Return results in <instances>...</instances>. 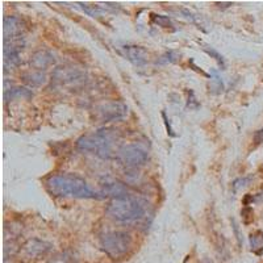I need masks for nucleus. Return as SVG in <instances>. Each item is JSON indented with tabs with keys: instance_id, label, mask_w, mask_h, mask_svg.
<instances>
[{
	"instance_id": "f257e3e1",
	"label": "nucleus",
	"mask_w": 263,
	"mask_h": 263,
	"mask_svg": "<svg viewBox=\"0 0 263 263\" xmlns=\"http://www.w3.org/2000/svg\"><path fill=\"white\" fill-rule=\"evenodd\" d=\"M46 189L53 196L78 197V199H100L99 192L91 190L83 178L75 174L51 175L45 182Z\"/></svg>"
},
{
	"instance_id": "f03ea898",
	"label": "nucleus",
	"mask_w": 263,
	"mask_h": 263,
	"mask_svg": "<svg viewBox=\"0 0 263 263\" xmlns=\"http://www.w3.org/2000/svg\"><path fill=\"white\" fill-rule=\"evenodd\" d=\"M120 136L117 130L109 128H102L99 130L82 136L77 141V147L81 152L96 153L100 158L109 159L116 154L114 153L115 145L119 141Z\"/></svg>"
},
{
	"instance_id": "7ed1b4c3",
	"label": "nucleus",
	"mask_w": 263,
	"mask_h": 263,
	"mask_svg": "<svg viewBox=\"0 0 263 263\" xmlns=\"http://www.w3.org/2000/svg\"><path fill=\"white\" fill-rule=\"evenodd\" d=\"M147 212V203L137 196L115 199L107 205V213L109 217L120 222H133L144 218Z\"/></svg>"
},
{
	"instance_id": "20e7f679",
	"label": "nucleus",
	"mask_w": 263,
	"mask_h": 263,
	"mask_svg": "<svg viewBox=\"0 0 263 263\" xmlns=\"http://www.w3.org/2000/svg\"><path fill=\"white\" fill-rule=\"evenodd\" d=\"M100 246L108 257H111L112 259H119L132 250L133 237L124 230L108 232L100 237Z\"/></svg>"
},
{
	"instance_id": "39448f33",
	"label": "nucleus",
	"mask_w": 263,
	"mask_h": 263,
	"mask_svg": "<svg viewBox=\"0 0 263 263\" xmlns=\"http://www.w3.org/2000/svg\"><path fill=\"white\" fill-rule=\"evenodd\" d=\"M128 105L120 100L103 103L93 109L95 119L102 123H115L124 120L128 116Z\"/></svg>"
},
{
	"instance_id": "423d86ee",
	"label": "nucleus",
	"mask_w": 263,
	"mask_h": 263,
	"mask_svg": "<svg viewBox=\"0 0 263 263\" xmlns=\"http://www.w3.org/2000/svg\"><path fill=\"white\" fill-rule=\"evenodd\" d=\"M116 158L125 167L136 168L146 163L147 153L138 145H124L117 150Z\"/></svg>"
},
{
	"instance_id": "0eeeda50",
	"label": "nucleus",
	"mask_w": 263,
	"mask_h": 263,
	"mask_svg": "<svg viewBox=\"0 0 263 263\" xmlns=\"http://www.w3.org/2000/svg\"><path fill=\"white\" fill-rule=\"evenodd\" d=\"M51 78L61 86L75 87L83 84L87 79V75L83 70L78 67H58L54 70Z\"/></svg>"
},
{
	"instance_id": "6e6552de",
	"label": "nucleus",
	"mask_w": 263,
	"mask_h": 263,
	"mask_svg": "<svg viewBox=\"0 0 263 263\" xmlns=\"http://www.w3.org/2000/svg\"><path fill=\"white\" fill-rule=\"evenodd\" d=\"M99 195H100V199L112 197V200H115V199H124V197L130 196L125 184H123V183L119 182V180L111 179V178H107L105 182L102 183V190L99 191Z\"/></svg>"
},
{
	"instance_id": "1a4fd4ad",
	"label": "nucleus",
	"mask_w": 263,
	"mask_h": 263,
	"mask_svg": "<svg viewBox=\"0 0 263 263\" xmlns=\"http://www.w3.org/2000/svg\"><path fill=\"white\" fill-rule=\"evenodd\" d=\"M24 23L16 16H6L4 17V41L21 39L24 37Z\"/></svg>"
},
{
	"instance_id": "9d476101",
	"label": "nucleus",
	"mask_w": 263,
	"mask_h": 263,
	"mask_svg": "<svg viewBox=\"0 0 263 263\" xmlns=\"http://www.w3.org/2000/svg\"><path fill=\"white\" fill-rule=\"evenodd\" d=\"M124 57L135 66H145L149 61V53L142 46L124 45L121 48Z\"/></svg>"
},
{
	"instance_id": "9b49d317",
	"label": "nucleus",
	"mask_w": 263,
	"mask_h": 263,
	"mask_svg": "<svg viewBox=\"0 0 263 263\" xmlns=\"http://www.w3.org/2000/svg\"><path fill=\"white\" fill-rule=\"evenodd\" d=\"M51 250V245L49 242H45L42 239L32 238L29 239L24 245V253L30 258H37L41 255H45L46 253Z\"/></svg>"
},
{
	"instance_id": "f8f14e48",
	"label": "nucleus",
	"mask_w": 263,
	"mask_h": 263,
	"mask_svg": "<svg viewBox=\"0 0 263 263\" xmlns=\"http://www.w3.org/2000/svg\"><path fill=\"white\" fill-rule=\"evenodd\" d=\"M54 62H55L54 55L48 50L37 51V53L33 54L32 58H30V66H32L33 69L37 70L46 69V67L53 65Z\"/></svg>"
},
{
	"instance_id": "ddd939ff",
	"label": "nucleus",
	"mask_w": 263,
	"mask_h": 263,
	"mask_svg": "<svg viewBox=\"0 0 263 263\" xmlns=\"http://www.w3.org/2000/svg\"><path fill=\"white\" fill-rule=\"evenodd\" d=\"M30 99L33 98V92L27 88V87H20V86H15V87H9V88H6L4 91V100L6 103L11 102V100H15V99Z\"/></svg>"
},
{
	"instance_id": "4468645a",
	"label": "nucleus",
	"mask_w": 263,
	"mask_h": 263,
	"mask_svg": "<svg viewBox=\"0 0 263 263\" xmlns=\"http://www.w3.org/2000/svg\"><path fill=\"white\" fill-rule=\"evenodd\" d=\"M23 81L25 84H28L29 87L34 88V87H41L46 83V75L41 71H29L23 74Z\"/></svg>"
},
{
	"instance_id": "2eb2a0df",
	"label": "nucleus",
	"mask_w": 263,
	"mask_h": 263,
	"mask_svg": "<svg viewBox=\"0 0 263 263\" xmlns=\"http://www.w3.org/2000/svg\"><path fill=\"white\" fill-rule=\"evenodd\" d=\"M250 246L251 250L260 254V251L263 250V232L262 230H257L254 233L250 234Z\"/></svg>"
},
{
	"instance_id": "dca6fc26",
	"label": "nucleus",
	"mask_w": 263,
	"mask_h": 263,
	"mask_svg": "<svg viewBox=\"0 0 263 263\" xmlns=\"http://www.w3.org/2000/svg\"><path fill=\"white\" fill-rule=\"evenodd\" d=\"M180 54L175 50H168L157 60V65H168V63H175L179 61Z\"/></svg>"
},
{
	"instance_id": "f3484780",
	"label": "nucleus",
	"mask_w": 263,
	"mask_h": 263,
	"mask_svg": "<svg viewBox=\"0 0 263 263\" xmlns=\"http://www.w3.org/2000/svg\"><path fill=\"white\" fill-rule=\"evenodd\" d=\"M79 6H81V8L83 9L87 15L91 16V17H100L105 11L102 6H90V4L84 3H79Z\"/></svg>"
},
{
	"instance_id": "a211bd4d",
	"label": "nucleus",
	"mask_w": 263,
	"mask_h": 263,
	"mask_svg": "<svg viewBox=\"0 0 263 263\" xmlns=\"http://www.w3.org/2000/svg\"><path fill=\"white\" fill-rule=\"evenodd\" d=\"M213 77H211V84H210V88H211V92L213 93H220L224 91V82L222 79L220 78V75L217 74V71H213L212 72Z\"/></svg>"
},
{
	"instance_id": "6ab92c4d",
	"label": "nucleus",
	"mask_w": 263,
	"mask_h": 263,
	"mask_svg": "<svg viewBox=\"0 0 263 263\" xmlns=\"http://www.w3.org/2000/svg\"><path fill=\"white\" fill-rule=\"evenodd\" d=\"M203 50L205 51V53L208 54V55H211V57H212V58H215V60L217 61L218 65L221 66L222 69H225V58L222 57L221 54L218 53V51L216 50L215 48H212V46H210V45H204Z\"/></svg>"
},
{
	"instance_id": "aec40b11",
	"label": "nucleus",
	"mask_w": 263,
	"mask_h": 263,
	"mask_svg": "<svg viewBox=\"0 0 263 263\" xmlns=\"http://www.w3.org/2000/svg\"><path fill=\"white\" fill-rule=\"evenodd\" d=\"M48 263H77V260L69 253H60V254L51 257Z\"/></svg>"
},
{
	"instance_id": "412c9836",
	"label": "nucleus",
	"mask_w": 263,
	"mask_h": 263,
	"mask_svg": "<svg viewBox=\"0 0 263 263\" xmlns=\"http://www.w3.org/2000/svg\"><path fill=\"white\" fill-rule=\"evenodd\" d=\"M251 180H253V175H249V177L238 178V179L234 180L233 184H232V187H233V191L234 192H238L239 190L245 189V187H248V185L250 184Z\"/></svg>"
},
{
	"instance_id": "4be33fe9",
	"label": "nucleus",
	"mask_w": 263,
	"mask_h": 263,
	"mask_svg": "<svg viewBox=\"0 0 263 263\" xmlns=\"http://www.w3.org/2000/svg\"><path fill=\"white\" fill-rule=\"evenodd\" d=\"M152 20H153V23L158 25V27H162V28H171V27H173V21H171L170 17H167V16L153 15Z\"/></svg>"
},
{
	"instance_id": "5701e85b",
	"label": "nucleus",
	"mask_w": 263,
	"mask_h": 263,
	"mask_svg": "<svg viewBox=\"0 0 263 263\" xmlns=\"http://www.w3.org/2000/svg\"><path fill=\"white\" fill-rule=\"evenodd\" d=\"M189 103H187V107L190 108V109H197V108L200 107V103L197 102L196 98H195V93L194 91H190L189 92Z\"/></svg>"
},
{
	"instance_id": "b1692460",
	"label": "nucleus",
	"mask_w": 263,
	"mask_h": 263,
	"mask_svg": "<svg viewBox=\"0 0 263 263\" xmlns=\"http://www.w3.org/2000/svg\"><path fill=\"white\" fill-rule=\"evenodd\" d=\"M232 227H233V230H234V234H236L237 241H238L239 246H241V245H242V242H243L242 234H241V232H239V227H238V224H237L234 218H232Z\"/></svg>"
},
{
	"instance_id": "393cba45",
	"label": "nucleus",
	"mask_w": 263,
	"mask_h": 263,
	"mask_svg": "<svg viewBox=\"0 0 263 263\" xmlns=\"http://www.w3.org/2000/svg\"><path fill=\"white\" fill-rule=\"evenodd\" d=\"M254 142L255 144H262L263 142V128L259 129V130L255 132V135H254Z\"/></svg>"
},
{
	"instance_id": "a878e982",
	"label": "nucleus",
	"mask_w": 263,
	"mask_h": 263,
	"mask_svg": "<svg viewBox=\"0 0 263 263\" xmlns=\"http://www.w3.org/2000/svg\"><path fill=\"white\" fill-rule=\"evenodd\" d=\"M162 116H163V119H164V123H166V126H167V133L170 136H173V137H175V133H174V130L173 129H171V126H170V123H168V120H167V117H166V114H162Z\"/></svg>"
}]
</instances>
